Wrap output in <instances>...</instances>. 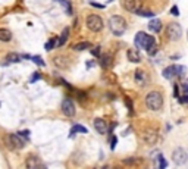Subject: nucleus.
Returning a JSON list of instances; mask_svg holds the SVG:
<instances>
[{
	"label": "nucleus",
	"mask_w": 188,
	"mask_h": 169,
	"mask_svg": "<svg viewBox=\"0 0 188 169\" xmlns=\"http://www.w3.org/2000/svg\"><path fill=\"white\" fill-rule=\"evenodd\" d=\"M127 57L129 62L132 63H138L140 60H141V56H140V53L137 49H129V50L127 51Z\"/></svg>",
	"instance_id": "14"
},
{
	"label": "nucleus",
	"mask_w": 188,
	"mask_h": 169,
	"mask_svg": "<svg viewBox=\"0 0 188 169\" xmlns=\"http://www.w3.org/2000/svg\"><path fill=\"white\" fill-rule=\"evenodd\" d=\"M68 37H69V28H65V29H63V33H62V35L59 37L57 46H59V47H62V46H63L68 41Z\"/></svg>",
	"instance_id": "20"
},
{
	"label": "nucleus",
	"mask_w": 188,
	"mask_h": 169,
	"mask_svg": "<svg viewBox=\"0 0 188 169\" xmlns=\"http://www.w3.org/2000/svg\"><path fill=\"white\" fill-rule=\"evenodd\" d=\"M123 163L125 165H137V163H143V160L135 158H129V159H123Z\"/></svg>",
	"instance_id": "24"
},
{
	"label": "nucleus",
	"mask_w": 188,
	"mask_h": 169,
	"mask_svg": "<svg viewBox=\"0 0 188 169\" xmlns=\"http://www.w3.org/2000/svg\"><path fill=\"white\" fill-rule=\"evenodd\" d=\"M175 75H177V66H175V65H171V66H168L163 69V77H165L166 79L173 78Z\"/></svg>",
	"instance_id": "17"
},
{
	"label": "nucleus",
	"mask_w": 188,
	"mask_h": 169,
	"mask_svg": "<svg viewBox=\"0 0 188 169\" xmlns=\"http://www.w3.org/2000/svg\"><path fill=\"white\" fill-rule=\"evenodd\" d=\"M40 79V72H34L31 79H29V82H35V81H38Z\"/></svg>",
	"instance_id": "31"
},
{
	"label": "nucleus",
	"mask_w": 188,
	"mask_h": 169,
	"mask_svg": "<svg viewBox=\"0 0 188 169\" xmlns=\"http://www.w3.org/2000/svg\"><path fill=\"white\" fill-rule=\"evenodd\" d=\"M6 141H7V144H9L11 149H22L25 146V141L18 134H9L7 138H6Z\"/></svg>",
	"instance_id": "8"
},
{
	"label": "nucleus",
	"mask_w": 188,
	"mask_h": 169,
	"mask_svg": "<svg viewBox=\"0 0 188 169\" xmlns=\"http://www.w3.org/2000/svg\"><path fill=\"white\" fill-rule=\"evenodd\" d=\"M33 60H34L35 63H37V65H40V66H43V65H44V60H43V59H41L40 56H34V57H33Z\"/></svg>",
	"instance_id": "30"
},
{
	"label": "nucleus",
	"mask_w": 188,
	"mask_h": 169,
	"mask_svg": "<svg viewBox=\"0 0 188 169\" xmlns=\"http://www.w3.org/2000/svg\"><path fill=\"white\" fill-rule=\"evenodd\" d=\"M87 28L93 33H99L103 29V19L99 15H88L87 16Z\"/></svg>",
	"instance_id": "5"
},
{
	"label": "nucleus",
	"mask_w": 188,
	"mask_h": 169,
	"mask_svg": "<svg viewBox=\"0 0 188 169\" xmlns=\"http://www.w3.org/2000/svg\"><path fill=\"white\" fill-rule=\"evenodd\" d=\"M12 40V31L7 28H0V41L9 43Z\"/></svg>",
	"instance_id": "16"
},
{
	"label": "nucleus",
	"mask_w": 188,
	"mask_h": 169,
	"mask_svg": "<svg viewBox=\"0 0 188 169\" xmlns=\"http://www.w3.org/2000/svg\"><path fill=\"white\" fill-rule=\"evenodd\" d=\"M53 63H55V66L59 68V69H68L71 60H69L66 56H56L55 59H53Z\"/></svg>",
	"instance_id": "12"
},
{
	"label": "nucleus",
	"mask_w": 188,
	"mask_h": 169,
	"mask_svg": "<svg viewBox=\"0 0 188 169\" xmlns=\"http://www.w3.org/2000/svg\"><path fill=\"white\" fill-rule=\"evenodd\" d=\"M134 79H135V84L137 85H144L145 84V81H147V77H145L144 71L138 69V71H135V77H134Z\"/></svg>",
	"instance_id": "15"
},
{
	"label": "nucleus",
	"mask_w": 188,
	"mask_h": 169,
	"mask_svg": "<svg viewBox=\"0 0 188 169\" xmlns=\"http://www.w3.org/2000/svg\"><path fill=\"white\" fill-rule=\"evenodd\" d=\"M157 138H159V135H157V130L149 128V130H145L143 132V141H144V143H147V144H150V146L156 144Z\"/></svg>",
	"instance_id": "10"
},
{
	"label": "nucleus",
	"mask_w": 188,
	"mask_h": 169,
	"mask_svg": "<svg viewBox=\"0 0 188 169\" xmlns=\"http://www.w3.org/2000/svg\"><path fill=\"white\" fill-rule=\"evenodd\" d=\"M172 160L178 165V166H181V165H185L188 160V153L185 149L182 147H178L177 150H173L172 153Z\"/></svg>",
	"instance_id": "6"
},
{
	"label": "nucleus",
	"mask_w": 188,
	"mask_h": 169,
	"mask_svg": "<svg viewBox=\"0 0 188 169\" xmlns=\"http://www.w3.org/2000/svg\"><path fill=\"white\" fill-rule=\"evenodd\" d=\"M145 106L150 110H160L163 106V96L160 91H150L145 96Z\"/></svg>",
	"instance_id": "1"
},
{
	"label": "nucleus",
	"mask_w": 188,
	"mask_h": 169,
	"mask_svg": "<svg viewBox=\"0 0 188 169\" xmlns=\"http://www.w3.org/2000/svg\"><path fill=\"white\" fill-rule=\"evenodd\" d=\"M149 28L151 29V31H154V33H160V29H162V22L159 21V19L153 18V19H151V21L149 22Z\"/></svg>",
	"instance_id": "19"
},
{
	"label": "nucleus",
	"mask_w": 188,
	"mask_h": 169,
	"mask_svg": "<svg viewBox=\"0 0 188 169\" xmlns=\"http://www.w3.org/2000/svg\"><path fill=\"white\" fill-rule=\"evenodd\" d=\"M145 50H147V53H149L150 56H154L156 53H157V44H151V46H149V47H147V49H145Z\"/></svg>",
	"instance_id": "25"
},
{
	"label": "nucleus",
	"mask_w": 188,
	"mask_h": 169,
	"mask_svg": "<svg viewBox=\"0 0 188 169\" xmlns=\"http://www.w3.org/2000/svg\"><path fill=\"white\" fill-rule=\"evenodd\" d=\"M166 37L171 40V41L179 40L182 37V28H181V25L177 22L168 24V27H166Z\"/></svg>",
	"instance_id": "4"
},
{
	"label": "nucleus",
	"mask_w": 188,
	"mask_h": 169,
	"mask_svg": "<svg viewBox=\"0 0 188 169\" xmlns=\"http://www.w3.org/2000/svg\"><path fill=\"white\" fill-rule=\"evenodd\" d=\"M122 7L131 13H137L141 9V0H122Z\"/></svg>",
	"instance_id": "7"
},
{
	"label": "nucleus",
	"mask_w": 188,
	"mask_h": 169,
	"mask_svg": "<svg viewBox=\"0 0 188 169\" xmlns=\"http://www.w3.org/2000/svg\"><path fill=\"white\" fill-rule=\"evenodd\" d=\"M18 135H19V137H25V138H27L28 140V137H29V131H19V132H18Z\"/></svg>",
	"instance_id": "35"
},
{
	"label": "nucleus",
	"mask_w": 188,
	"mask_h": 169,
	"mask_svg": "<svg viewBox=\"0 0 188 169\" xmlns=\"http://www.w3.org/2000/svg\"><path fill=\"white\" fill-rule=\"evenodd\" d=\"M157 159H159V166H160V169H165L168 166V162L165 160V158L163 156H159Z\"/></svg>",
	"instance_id": "29"
},
{
	"label": "nucleus",
	"mask_w": 188,
	"mask_h": 169,
	"mask_svg": "<svg viewBox=\"0 0 188 169\" xmlns=\"http://www.w3.org/2000/svg\"><path fill=\"white\" fill-rule=\"evenodd\" d=\"M62 113L65 116H69V118H74L75 116V105L71 99H65L62 101Z\"/></svg>",
	"instance_id": "9"
},
{
	"label": "nucleus",
	"mask_w": 188,
	"mask_h": 169,
	"mask_svg": "<svg viewBox=\"0 0 188 169\" xmlns=\"http://www.w3.org/2000/svg\"><path fill=\"white\" fill-rule=\"evenodd\" d=\"M100 62H101V66L103 68H109L110 66V63H112V56L109 55V53H107V55H103Z\"/></svg>",
	"instance_id": "22"
},
{
	"label": "nucleus",
	"mask_w": 188,
	"mask_h": 169,
	"mask_svg": "<svg viewBox=\"0 0 188 169\" xmlns=\"http://www.w3.org/2000/svg\"><path fill=\"white\" fill-rule=\"evenodd\" d=\"M55 44H56V38H50L47 43H46V46H44V49L47 51H50L53 47H55Z\"/></svg>",
	"instance_id": "26"
},
{
	"label": "nucleus",
	"mask_w": 188,
	"mask_h": 169,
	"mask_svg": "<svg viewBox=\"0 0 188 169\" xmlns=\"http://www.w3.org/2000/svg\"><path fill=\"white\" fill-rule=\"evenodd\" d=\"M177 75H178V78L184 79V77H185V68H184V66H177Z\"/></svg>",
	"instance_id": "27"
},
{
	"label": "nucleus",
	"mask_w": 188,
	"mask_h": 169,
	"mask_svg": "<svg viewBox=\"0 0 188 169\" xmlns=\"http://www.w3.org/2000/svg\"><path fill=\"white\" fill-rule=\"evenodd\" d=\"M173 96H175V99L179 97V88H178V85H175V88H173Z\"/></svg>",
	"instance_id": "37"
},
{
	"label": "nucleus",
	"mask_w": 188,
	"mask_h": 169,
	"mask_svg": "<svg viewBox=\"0 0 188 169\" xmlns=\"http://www.w3.org/2000/svg\"><path fill=\"white\" fill-rule=\"evenodd\" d=\"M154 43H156L154 37H151V35L143 33V31L137 33V35H135V44H137L138 49H147L149 46L154 44Z\"/></svg>",
	"instance_id": "3"
},
{
	"label": "nucleus",
	"mask_w": 188,
	"mask_h": 169,
	"mask_svg": "<svg viewBox=\"0 0 188 169\" xmlns=\"http://www.w3.org/2000/svg\"><path fill=\"white\" fill-rule=\"evenodd\" d=\"M91 55H93V56H96V57L100 56V47H99V46H97L96 49H93V50H91Z\"/></svg>",
	"instance_id": "34"
},
{
	"label": "nucleus",
	"mask_w": 188,
	"mask_h": 169,
	"mask_svg": "<svg viewBox=\"0 0 188 169\" xmlns=\"http://www.w3.org/2000/svg\"><path fill=\"white\" fill-rule=\"evenodd\" d=\"M116 144H118V137H112V141H110V149L112 150L116 147Z\"/></svg>",
	"instance_id": "33"
},
{
	"label": "nucleus",
	"mask_w": 188,
	"mask_h": 169,
	"mask_svg": "<svg viewBox=\"0 0 188 169\" xmlns=\"http://www.w3.org/2000/svg\"><path fill=\"white\" fill-rule=\"evenodd\" d=\"M91 6H94V7H99V9H105V5H100V3H96V2H93V3H91Z\"/></svg>",
	"instance_id": "38"
},
{
	"label": "nucleus",
	"mask_w": 188,
	"mask_h": 169,
	"mask_svg": "<svg viewBox=\"0 0 188 169\" xmlns=\"http://www.w3.org/2000/svg\"><path fill=\"white\" fill-rule=\"evenodd\" d=\"M90 47H91V44H90L88 41H83V43H78V44L74 46V50L75 51H83V50L90 49Z\"/></svg>",
	"instance_id": "21"
},
{
	"label": "nucleus",
	"mask_w": 188,
	"mask_h": 169,
	"mask_svg": "<svg viewBox=\"0 0 188 169\" xmlns=\"http://www.w3.org/2000/svg\"><path fill=\"white\" fill-rule=\"evenodd\" d=\"M109 28H110L112 34L122 35L127 31V22L121 15H113V16L109 18Z\"/></svg>",
	"instance_id": "2"
},
{
	"label": "nucleus",
	"mask_w": 188,
	"mask_h": 169,
	"mask_svg": "<svg viewBox=\"0 0 188 169\" xmlns=\"http://www.w3.org/2000/svg\"><path fill=\"white\" fill-rule=\"evenodd\" d=\"M22 57L19 56V55H16V53H9L7 56H6V60L7 62H13V63H16V62H19Z\"/></svg>",
	"instance_id": "23"
},
{
	"label": "nucleus",
	"mask_w": 188,
	"mask_h": 169,
	"mask_svg": "<svg viewBox=\"0 0 188 169\" xmlns=\"http://www.w3.org/2000/svg\"><path fill=\"white\" fill-rule=\"evenodd\" d=\"M171 13L173 15V16H178V15H179V9H178L177 6H173V7L171 9Z\"/></svg>",
	"instance_id": "36"
},
{
	"label": "nucleus",
	"mask_w": 188,
	"mask_h": 169,
	"mask_svg": "<svg viewBox=\"0 0 188 169\" xmlns=\"http://www.w3.org/2000/svg\"><path fill=\"white\" fill-rule=\"evenodd\" d=\"M27 168L29 169H35V168H44V165H43V162L40 160L37 156H29V158L27 159Z\"/></svg>",
	"instance_id": "13"
},
{
	"label": "nucleus",
	"mask_w": 188,
	"mask_h": 169,
	"mask_svg": "<svg viewBox=\"0 0 188 169\" xmlns=\"http://www.w3.org/2000/svg\"><path fill=\"white\" fill-rule=\"evenodd\" d=\"M181 87H182L184 94H187V91H188V84H187V82H182V85H181Z\"/></svg>",
	"instance_id": "39"
},
{
	"label": "nucleus",
	"mask_w": 188,
	"mask_h": 169,
	"mask_svg": "<svg viewBox=\"0 0 188 169\" xmlns=\"http://www.w3.org/2000/svg\"><path fill=\"white\" fill-rule=\"evenodd\" d=\"M187 100H188V97H187V94H184L182 97H181V103H187Z\"/></svg>",
	"instance_id": "40"
},
{
	"label": "nucleus",
	"mask_w": 188,
	"mask_h": 169,
	"mask_svg": "<svg viewBox=\"0 0 188 169\" xmlns=\"http://www.w3.org/2000/svg\"><path fill=\"white\" fill-rule=\"evenodd\" d=\"M77 132H84V134H87V132H88V130H87L85 127H83V125H78V124H75V125H74V127H72L71 132H69V138H74Z\"/></svg>",
	"instance_id": "18"
},
{
	"label": "nucleus",
	"mask_w": 188,
	"mask_h": 169,
	"mask_svg": "<svg viewBox=\"0 0 188 169\" xmlns=\"http://www.w3.org/2000/svg\"><path fill=\"white\" fill-rule=\"evenodd\" d=\"M62 3H63V6H65V9H66L68 13H71V12H72V7L69 6V2H66V0H62Z\"/></svg>",
	"instance_id": "32"
},
{
	"label": "nucleus",
	"mask_w": 188,
	"mask_h": 169,
	"mask_svg": "<svg viewBox=\"0 0 188 169\" xmlns=\"http://www.w3.org/2000/svg\"><path fill=\"white\" fill-rule=\"evenodd\" d=\"M93 127L94 130L97 131L99 134H106V131H107V122H106L105 119L101 118H96L93 121Z\"/></svg>",
	"instance_id": "11"
},
{
	"label": "nucleus",
	"mask_w": 188,
	"mask_h": 169,
	"mask_svg": "<svg viewBox=\"0 0 188 169\" xmlns=\"http://www.w3.org/2000/svg\"><path fill=\"white\" fill-rule=\"evenodd\" d=\"M137 13H138L140 16H144V18H153V16H154V13H151V12H147V11H143V9H140Z\"/></svg>",
	"instance_id": "28"
}]
</instances>
